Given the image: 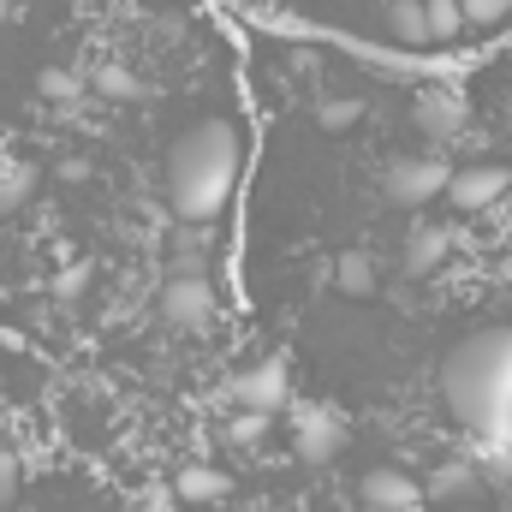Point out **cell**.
I'll list each match as a JSON object with an SVG mask.
<instances>
[{
    "label": "cell",
    "instance_id": "cell-1",
    "mask_svg": "<svg viewBox=\"0 0 512 512\" xmlns=\"http://www.w3.org/2000/svg\"><path fill=\"white\" fill-rule=\"evenodd\" d=\"M447 411L471 429L477 459L512 471V328H477L441 364Z\"/></svg>",
    "mask_w": 512,
    "mask_h": 512
},
{
    "label": "cell",
    "instance_id": "cell-2",
    "mask_svg": "<svg viewBox=\"0 0 512 512\" xmlns=\"http://www.w3.org/2000/svg\"><path fill=\"white\" fill-rule=\"evenodd\" d=\"M245 167V137L233 120H197L167 155V209L185 227H209L239 185Z\"/></svg>",
    "mask_w": 512,
    "mask_h": 512
},
{
    "label": "cell",
    "instance_id": "cell-3",
    "mask_svg": "<svg viewBox=\"0 0 512 512\" xmlns=\"http://www.w3.org/2000/svg\"><path fill=\"white\" fill-rule=\"evenodd\" d=\"M221 304H215V280L209 274H173L161 286V322L167 328H215Z\"/></svg>",
    "mask_w": 512,
    "mask_h": 512
},
{
    "label": "cell",
    "instance_id": "cell-4",
    "mask_svg": "<svg viewBox=\"0 0 512 512\" xmlns=\"http://www.w3.org/2000/svg\"><path fill=\"white\" fill-rule=\"evenodd\" d=\"M441 191H447V161H435V155H399L387 167V203H399V209H423Z\"/></svg>",
    "mask_w": 512,
    "mask_h": 512
},
{
    "label": "cell",
    "instance_id": "cell-5",
    "mask_svg": "<svg viewBox=\"0 0 512 512\" xmlns=\"http://www.w3.org/2000/svg\"><path fill=\"white\" fill-rule=\"evenodd\" d=\"M233 399H239V411H262V417L286 411V399H292L286 358H262L251 370H239V376H233Z\"/></svg>",
    "mask_w": 512,
    "mask_h": 512
},
{
    "label": "cell",
    "instance_id": "cell-6",
    "mask_svg": "<svg viewBox=\"0 0 512 512\" xmlns=\"http://www.w3.org/2000/svg\"><path fill=\"white\" fill-rule=\"evenodd\" d=\"M292 447H298L304 465H328V459H340V447H346V423H340L328 405H298V417H292Z\"/></svg>",
    "mask_w": 512,
    "mask_h": 512
},
{
    "label": "cell",
    "instance_id": "cell-7",
    "mask_svg": "<svg viewBox=\"0 0 512 512\" xmlns=\"http://www.w3.org/2000/svg\"><path fill=\"white\" fill-rule=\"evenodd\" d=\"M512 185L507 167H459V173H447V203L459 209V215H477V209H489V203H501Z\"/></svg>",
    "mask_w": 512,
    "mask_h": 512
},
{
    "label": "cell",
    "instance_id": "cell-8",
    "mask_svg": "<svg viewBox=\"0 0 512 512\" xmlns=\"http://www.w3.org/2000/svg\"><path fill=\"white\" fill-rule=\"evenodd\" d=\"M358 501H364L370 512H411L417 501H423V489H417L399 465H376V471H364Z\"/></svg>",
    "mask_w": 512,
    "mask_h": 512
},
{
    "label": "cell",
    "instance_id": "cell-9",
    "mask_svg": "<svg viewBox=\"0 0 512 512\" xmlns=\"http://www.w3.org/2000/svg\"><path fill=\"white\" fill-rule=\"evenodd\" d=\"M417 126H423V137H459L465 131V96L447 84L417 90Z\"/></svg>",
    "mask_w": 512,
    "mask_h": 512
},
{
    "label": "cell",
    "instance_id": "cell-10",
    "mask_svg": "<svg viewBox=\"0 0 512 512\" xmlns=\"http://www.w3.org/2000/svg\"><path fill=\"white\" fill-rule=\"evenodd\" d=\"M233 483H227V471H215V465H203V459H191L179 477H173V501H191V507H209V501H221Z\"/></svg>",
    "mask_w": 512,
    "mask_h": 512
},
{
    "label": "cell",
    "instance_id": "cell-11",
    "mask_svg": "<svg viewBox=\"0 0 512 512\" xmlns=\"http://www.w3.org/2000/svg\"><path fill=\"white\" fill-rule=\"evenodd\" d=\"M477 489H483V471H477L471 459H447V465H435V477L423 483L429 501H465V495H477Z\"/></svg>",
    "mask_w": 512,
    "mask_h": 512
},
{
    "label": "cell",
    "instance_id": "cell-12",
    "mask_svg": "<svg viewBox=\"0 0 512 512\" xmlns=\"http://www.w3.org/2000/svg\"><path fill=\"white\" fill-rule=\"evenodd\" d=\"M447 251H453V233L447 227H417L411 239H405V274H435L441 262H447Z\"/></svg>",
    "mask_w": 512,
    "mask_h": 512
},
{
    "label": "cell",
    "instance_id": "cell-13",
    "mask_svg": "<svg viewBox=\"0 0 512 512\" xmlns=\"http://www.w3.org/2000/svg\"><path fill=\"white\" fill-rule=\"evenodd\" d=\"M387 30L399 48H429V24H423V0H387Z\"/></svg>",
    "mask_w": 512,
    "mask_h": 512
},
{
    "label": "cell",
    "instance_id": "cell-14",
    "mask_svg": "<svg viewBox=\"0 0 512 512\" xmlns=\"http://www.w3.org/2000/svg\"><path fill=\"white\" fill-rule=\"evenodd\" d=\"M30 191H36V167H30V161L0 155V215L24 209V203H30Z\"/></svg>",
    "mask_w": 512,
    "mask_h": 512
},
{
    "label": "cell",
    "instance_id": "cell-15",
    "mask_svg": "<svg viewBox=\"0 0 512 512\" xmlns=\"http://www.w3.org/2000/svg\"><path fill=\"white\" fill-rule=\"evenodd\" d=\"M334 286H340L346 298H370V292H376V262L358 256V251H346L334 262Z\"/></svg>",
    "mask_w": 512,
    "mask_h": 512
},
{
    "label": "cell",
    "instance_id": "cell-16",
    "mask_svg": "<svg viewBox=\"0 0 512 512\" xmlns=\"http://www.w3.org/2000/svg\"><path fill=\"white\" fill-rule=\"evenodd\" d=\"M90 84H96V96H108V102H137V96H143L137 72H131V66H120V60H102Z\"/></svg>",
    "mask_w": 512,
    "mask_h": 512
},
{
    "label": "cell",
    "instance_id": "cell-17",
    "mask_svg": "<svg viewBox=\"0 0 512 512\" xmlns=\"http://www.w3.org/2000/svg\"><path fill=\"white\" fill-rule=\"evenodd\" d=\"M423 24H429V48H447L459 42L465 18H459V0H423Z\"/></svg>",
    "mask_w": 512,
    "mask_h": 512
},
{
    "label": "cell",
    "instance_id": "cell-18",
    "mask_svg": "<svg viewBox=\"0 0 512 512\" xmlns=\"http://www.w3.org/2000/svg\"><path fill=\"white\" fill-rule=\"evenodd\" d=\"M364 120V102L358 96H328V102H316V126L322 131H352Z\"/></svg>",
    "mask_w": 512,
    "mask_h": 512
},
{
    "label": "cell",
    "instance_id": "cell-19",
    "mask_svg": "<svg viewBox=\"0 0 512 512\" xmlns=\"http://www.w3.org/2000/svg\"><path fill=\"white\" fill-rule=\"evenodd\" d=\"M459 18L465 24H501V18H512V0H459Z\"/></svg>",
    "mask_w": 512,
    "mask_h": 512
},
{
    "label": "cell",
    "instance_id": "cell-20",
    "mask_svg": "<svg viewBox=\"0 0 512 512\" xmlns=\"http://www.w3.org/2000/svg\"><path fill=\"white\" fill-rule=\"evenodd\" d=\"M262 435H268V417H262V411H239V417L227 423V441H239V447H251Z\"/></svg>",
    "mask_w": 512,
    "mask_h": 512
},
{
    "label": "cell",
    "instance_id": "cell-21",
    "mask_svg": "<svg viewBox=\"0 0 512 512\" xmlns=\"http://www.w3.org/2000/svg\"><path fill=\"white\" fill-rule=\"evenodd\" d=\"M36 90H42L48 102H72V96H78V78H72V72H60V66H48V72L36 78Z\"/></svg>",
    "mask_w": 512,
    "mask_h": 512
},
{
    "label": "cell",
    "instance_id": "cell-22",
    "mask_svg": "<svg viewBox=\"0 0 512 512\" xmlns=\"http://www.w3.org/2000/svg\"><path fill=\"white\" fill-rule=\"evenodd\" d=\"M84 286H90V262H78V268H66V274H60V298H78Z\"/></svg>",
    "mask_w": 512,
    "mask_h": 512
},
{
    "label": "cell",
    "instance_id": "cell-23",
    "mask_svg": "<svg viewBox=\"0 0 512 512\" xmlns=\"http://www.w3.org/2000/svg\"><path fill=\"white\" fill-rule=\"evenodd\" d=\"M12 489H18V459H12V453H0V507L12 501Z\"/></svg>",
    "mask_w": 512,
    "mask_h": 512
},
{
    "label": "cell",
    "instance_id": "cell-24",
    "mask_svg": "<svg viewBox=\"0 0 512 512\" xmlns=\"http://www.w3.org/2000/svg\"><path fill=\"white\" fill-rule=\"evenodd\" d=\"M137 512H179V501H173V489H149V495L137 501Z\"/></svg>",
    "mask_w": 512,
    "mask_h": 512
},
{
    "label": "cell",
    "instance_id": "cell-25",
    "mask_svg": "<svg viewBox=\"0 0 512 512\" xmlns=\"http://www.w3.org/2000/svg\"><path fill=\"white\" fill-rule=\"evenodd\" d=\"M0 18H12V0H0Z\"/></svg>",
    "mask_w": 512,
    "mask_h": 512
},
{
    "label": "cell",
    "instance_id": "cell-26",
    "mask_svg": "<svg viewBox=\"0 0 512 512\" xmlns=\"http://www.w3.org/2000/svg\"><path fill=\"white\" fill-rule=\"evenodd\" d=\"M501 512H512V507H501Z\"/></svg>",
    "mask_w": 512,
    "mask_h": 512
}]
</instances>
